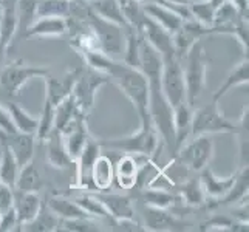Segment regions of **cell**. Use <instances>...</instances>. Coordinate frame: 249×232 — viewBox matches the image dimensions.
Here are the masks:
<instances>
[{
	"label": "cell",
	"instance_id": "1",
	"mask_svg": "<svg viewBox=\"0 0 249 232\" xmlns=\"http://www.w3.org/2000/svg\"><path fill=\"white\" fill-rule=\"evenodd\" d=\"M110 82H113L121 90L127 99L132 102L136 113H138L140 123L149 116V81L145 74L130 65H125L123 61H116L108 76Z\"/></svg>",
	"mask_w": 249,
	"mask_h": 232
},
{
	"label": "cell",
	"instance_id": "2",
	"mask_svg": "<svg viewBox=\"0 0 249 232\" xmlns=\"http://www.w3.org/2000/svg\"><path fill=\"white\" fill-rule=\"evenodd\" d=\"M101 147H107L116 152L124 153H133V155H142L149 160L155 161L160 157V150L164 144H162L161 136L158 135L157 128L153 127L150 118L144 119L140 123V128L136 132L119 136V138H106L99 140Z\"/></svg>",
	"mask_w": 249,
	"mask_h": 232
},
{
	"label": "cell",
	"instance_id": "3",
	"mask_svg": "<svg viewBox=\"0 0 249 232\" xmlns=\"http://www.w3.org/2000/svg\"><path fill=\"white\" fill-rule=\"evenodd\" d=\"M181 64L186 84V101L191 107H195L196 101L200 99L206 89V73H208L209 65L208 54L200 45V42L189 51Z\"/></svg>",
	"mask_w": 249,
	"mask_h": 232
},
{
	"label": "cell",
	"instance_id": "4",
	"mask_svg": "<svg viewBox=\"0 0 249 232\" xmlns=\"http://www.w3.org/2000/svg\"><path fill=\"white\" fill-rule=\"evenodd\" d=\"M85 22H87L90 30L96 36L101 50L111 59H115V61H121L125 45V28L102 19V17L94 14L90 8Z\"/></svg>",
	"mask_w": 249,
	"mask_h": 232
},
{
	"label": "cell",
	"instance_id": "5",
	"mask_svg": "<svg viewBox=\"0 0 249 232\" xmlns=\"http://www.w3.org/2000/svg\"><path fill=\"white\" fill-rule=\"evenodd\" d=\"M215 155V144L211 135H200L189 138L179 147L174 157L191 172H201L209 167Z\"/></svg>",
	"mask_w": 249,
	"mask_h": 232
},
{
	"label": "cell",
	"instance_id": "6",
	"mask_svg": "<svg viewBox=\"0 0 249 232\" xmlns=\"http://www.w3.org/2000/svg\"><path fill=\"white\" fill-rule=\"evenodd\" d=\"M235 123L226 118L218 107L217 101H211L200 108H194L192 115V128L191 138L200 135H213V133H234Z\"/></svg>",
	"mask_w": 249,
	"mask_h": 232
},
{
	"label": "cell",
	"instance_id": "7",
	"mask_svg": "<svg viewBox=\"0 0 249 232\" xmlns=\"http://www.w3.org/2000/svg\"><path fill=\"white\" fill-rule=\"evenodd\" d=\"M50 74L47 67H36L25 64L22 59L6 65L0 71V89L8 96H17L20 90L34 77H42Z\"/></svg>",
	"mask_w": 249,
	"mask_h": 232
},
{
	"label": "cell",
	"instance_id": "8",
	"mask_svg": "<svg viewBox=\"0 0 249 232\" xmlns=\"http://www.w3.org/2000/svg\"><path fill=\"white\" fill-rule=\"evenodd\" d=\"M108 82L110 79L106 74L94 71L85 65L82 67L81 76L78 77V81L74 84L71 96L76 102V107H78V110L84 116H89L94 104H96V96H98L99 89Z\"/></svg>",
	"mask_w": 249,
	"mask_h": 232
},
{
	"label": "cell",
	"instance_id": "9",
	"mask_svg": "<svg viewBox=\"0 0 249 232\" xmlns=\"http://www.w3.org/2000/svg\"><path fill=\"white\" fill-rule=\"evenodd\" d=\"M160 84H161L162 94L166 96L172 107L181 104V102H187L183 64L177 56L162 61Z\"/></svg>",
	"mask_w": 249,
	"mask_h": 232
},
{
	"label": "cell",
	"instance_id": "10",
	"mask_svg": "<svg viewBox=\"0 0 249 232\" xmlns=\"http://www.w3.org/2000/svg\"><path fill=\"white\" fill-rule=\"evenodd\" d=\"M150 162L155 161L142 157V155L124 153L115 164V183L118 187L125 189V191H132V189L138 187L141 172Z\"/></svg>",
	"mask_w": 249,
	"mask_h": 232
},
{
	"label": "cell",
	"instance_id": "11",
	"mask_svg": "<svg viewBox=\"0 0 249 232\" xmlns=\"http://www.w3.org/2000/svg\"><path fill=\"white\" fill-rule=\"evenodd\" d=\"M142 226L149 232H181L191 229V223L181 218L170 209H160L145 206Z\"/></svg>",
	"mask_w": 249,
	"mask_h": 232
},
{
	"label": "cell",
	"instance_id": "12",
	"mask_svg": "<svg viewBox=\"0 0 249 232\" xmlns=\"http://www.w3.org/2000/svg\"><path fill=\"white\" fill-rule=\"evenodd\" d=\"M209 34H211V27L201 25L200 22H196L194 19L184 20L181 23V27L172 34L175 56L179 59V61H183L189 51L198 44L204 36H209Z\"/></svg>",
	"mask_w": 249,
	"mask_h": 232
},
{
	"label": "cell",
	"instance_id": "13",
	"mask_svg": "<svg viewBox=\"0 0 249 232\" xmlns=\"http://www.w3.org/2000/svg\"><path fill=\"white\" fill-rule=\"evenodd\" d=\"M136 30H138L141 33V36L161 54L162 61L175 57L172 34L162 28L161 25H158L153 19H150L149 16H145V14L142 16V19Z\"/></svg>",
	"mask_w": 249,
	"mask_h": 232
},
{
	"label": "cell",
	"instance_id": "14",
	"mask_svg": "<svg viewBox=\"0 0 249 232\" xmlns=\"http://www.w3.org/2000/svg\"><path fill=\"white\" fill-rule=\"evenodd\" d=\"M101 144L98 140L90 138L87 144L84 145V149L81 150L79 157L74 160L76 164V181L74 187L79 191H91L94 192V187L91 184V167L94 160L98 158V155L101 153Z\"/></svg>",
	"mask_w": 249,
	"mask_h": 232
},
{
	"label": "cell",
	"instance_id": "15",
	"mask_svg": "<svg viewBox=\"0 0 249 232\" xmlns=\"http://www.w3.org/2000/svg\"><path fill=\"white\" fill-rule=\"evenodd\" d=\"M82 67L79 68H73V70L67 71L61 77H51L50 74L45 76V98L53 104L54 107L67 99L70 94L73 93L74 84L78 81V77L81 76Z\"/></svg>",
	"mask_w": 249,
	"mask_h": 232
},
{
	"label": "cell",
	"instance_id": "16",
	"mask_svg": "<svg viewBox=\"0 0 249 232\" xmlns=\"http://www.w3.org/2000/svg\"><path fill=\"white\" fill-rule=\"evenodd\" d=\"M68 33V20L67 17L61 16H44L36 17L22 36L23 39L31 37H57Z\"/></svg>",
	"mask_w": 249,
	"mask_h": 232
},
{
	"label": "cell",
	"instance_id": "17",
	"mask_svg": "<svg viewBox=\"0 0 249 232\" xmlns=\"http://www.w3.org/2000/svg\"><path fill=\"white\" fill-rule=\"evenodd\" d=\"M42 206H44V201L39 192H20L13 189V208L16 211L17 221H19V231L22 225L31 221L37 215Z\"/></svg>",
	"mask_w": 249,
	"mask_h": 232
},
{
	"label": "cell",
	"instance_id": "18",
	"mask_svg": "<svg viewBox=\"0 0 249 232\" xmlns=\"http://www.w3.org/2000/svg\"><path fill=\"white\" fill-rule=\"evenodd\" d=\"M98 198L102 201L110 220L119 218H135V201L130 195L113 194V192H98Z\"/></svg>",
	"mask_w": 249,
	"mask_h": 232
},
{
	"label": "cell",
	"instance_id": "19",
	"mask_svg": "<svg viewBox=\"0 0 249 232\" xmlns=\"http://www.w3.org/2000/svg\"><path fill=\"white\" fill-rule=\"evenodd\" d=\"M200 183L201 187L204 191L206 198L211 200V201H218L221 200L223 196H226L228 192L231 191L234 181H235V177H237V172L234 175H229L225 178H220L217 177L213 172L211 170V167H206L200 172Z\"/></svg>",
	"mask_w": 249,
	"mask_h": 232
},
{
	"label": "cell",
	"instance_id": "20",
	"mask_svg": "<svg viewBox=\"0 0 249 232\" xmlns=\"http://www.w3.org/2000/svg\"><path fill=\"white\" fill-rule=\"evenodd\" d=\"M6 143L8 147L11 149L14 158L17 161L19 167L25 166L27 162L34 160V153H36V136L30 133L14 132L6 136V140L2 141Z\"/></svg>",
	"mask_w": 249,
	"mask_h": 232
},
{
	"label": "cell",
	"instance_id": "21",
	"mask_svg": "<svg viewBox=\"0 0 249 232\" xmlns=\"http://www.w3.org/2000/svg\"><path fill=\"white\" fill-rule=\"evenodd\" d=\"M45 144H47V162L51 167L59 170H67L73 167L74 161L68 155L62 135L57 130H54V128L51 130V133L47 136Z\"/></svg>",
	"mask_w": 249,
	"mask_h": 232
},
{
	"label": "cell",
	"instance_id": "22",
	"mask_svg": "<svg viewBox=\"0 0 249 232\" xmlns=\"http://www.w3.org/2000/svg\"><path fill=\"white\" fill-rule=\"evenodd\" d=\"M61 135L64 138V144H65V149H67L68 155H70L71 160L74 161L79 157L84 145L91 138L89 127H87V116H79L76 119V123Z\"/></svg>",
	"mask_w": 249,
	"mask_h": 232
},
{
	"label": "cell",
	"instance_id": "23",
	"mask_svg": "<svg viewBox=\"0 0 249 232\" xmlns=\"http://www.w3.org/2000/svg\"><path fill=\"white\" fill-rule=\"evenodd\" d=\"M91 184L94 192H106L115 183V164L107 155L99 153L91 167Z\"/></svg>",
	"mask_w": 249,
	"mask_h": 232
},
{
	"label": "cell",
	"instance_id": "24",
	"mask_svg": "<svg viewBox=\"0 0 249 232\" xmlns=\"http://www.w3.org/2000/svg\"><path fill=\"white\" fill-rule=\"evenodd\" d=\"M142 11L145 16H149L150 19H153L158 25H161V27L166 31H169L170 34H174L184 22L174 10H170L169 6L157 3V2L142 3Z\"/></svg>",
	"mask_w": 249,
	"mask_h": 232
},
{
	"label": "cell",
	"instance_id": "25",
	"mask_svg": "<svg viewBox=\"0 0 249 232\" xmlns=\"http://www.w3.org/2000/svg\"><path fill=\"white\" fill-rule=\"evenodd\" d=\"M194 108L195 107H191L187 102H181V104L174 107V130H175V150H174V153L181 147L189 138H191Z\"/></svg>",
	"mask_w": 249,
	"mask_h": 232
},
{
	"label": "cell",
	"instance_id": "26",
	"mask_svg": "<svg viewBox=\"0 0 249 232\" xmlns=\"http://www.w3.org/2000/svg\"><path fill=\"white\" fill-rule=\"evenodd\" d=\"M175 192L179 196V203L184 204L186 208L200 209L204 208L206 203H208L200 178H189L183 183H178L175 187Z\"/></svg>",
	"mask_w": 249,
	"mask_h": 232
},
{
	"label": "cell",
	"instance_id": "27",
	"mask_svg": "<svg viewBox=\"0 0 249 232\" xmlns=\"http://www.w3.org/2000/svg\"><path fill=\"white\" fill-rule=\"evenodd\" d=\"M248 82H249V61H248V56H245L242 61H240L237 65H234L232 70L228 73L223 84L215 90V93H213L212 99L220 102V99L225 98L232 89L238 87V85L248 84Z\"/></svg>",
	"mask_w": 249,
	"mask_h": 232
},
{
	"label": "cell",
	"instance_id": "28",
	"mask_svg": "<svg viewBox=\"0 0 249 232\" xmlns=\"http://www.w3.org/2000/svg\"><path fill=\"white\" fill-rule=\"evenodd\" d=\"M45 204H47V208L61 220L89 217L78 203H76L73 198H70V196H65V195H56V194L50 195Z\"/></svg>",
	"mask_w": 249,
	"mask_h": 232
},
{
	"label": "cell",
	"instance_id": "29",
	"mask_svg": "<svg viewBox=\"0 0 249 232\" xmlns=\"http://www.w3.org/2000/svg\"><path fill=\"white\" fill-rule=\"evenodd\" d=\"M17 0H2L0 3V40L8 50L11 40L17 31V13H16Z\"/></svg>",
	"mask_w": 249,
	"mask_h": 232
},
{
	"label": "cell",
	"instance_id": "30",
	"mask_svg": "<svg viewBox=\"0 0 249 232\" xmlns=\"http://www.w3.org/2000/svg\"><path fill=\"white\" fill-rule=\"evenodd\" d=\"M140 200L150 208L172 209L179 203V196L177 192L158 187H142L140 191Z\"/></svg>",
	"mask_w": 249,
	"mask_h": 232
},
{
	"label": "cell",
	"instance_id": "31",
	"mask_svg": "<svg viewBox=\"0 0 249 232\" xmlns=\"http://www.w3.org/2000/svg\"><path fill=\"white\" fill-rule=\"evenodd\" d=\"M85 2H87L90 10L96 16L102 17V19H106L108 22H113L123 28L130 27V25H128L124 19L121 6H119L118 0H85Z\"/></svg>",
	"mask_w": 249,
	"mask_h": 232
},
{
	"label": "cell",
	"instance_id": "32",
	"mask_svg": "<svg viewBox=\"0 0 249 232\" xmlns=\"http://www.w3.org/2000/svg\"><path fill=\"white\" fill-rule=\"evenodd\" d=\"M45 183L44 178L40 177L39 169L34 164V161L27 162L25 166L19 169V174H17V179L14 189L20 192H39L40 189H44Z\"/></svg>",
	"mask_w": 249,
	"mask_h": 232
},
{
	"label": "cell",
	"instance_id": "33",
	"mask_svg": "<svg viewBox=\"0 0 249 232\" xmlns=\"http://www.w3.org/2000/svg\"><path fill=\"white\" fill-rule=\"evenodd\" d=\"M79 116H84V115L78 110L76 102L70 94L67 99L59 102L54 108V130H57L59 133H64L76 123V119Z\"/></svg>",
	"mask_w": 249,
	"mask_h": 232
},
{
	"label": "cell",
	"instance_id": "34",
	"mask_svg": "<svg viewBox=\"0 0 249 232\" xmlns=\"http://www.w3.org/2000/svg\"><path fill=\"white\" fill-rule=\"evenodd\" d=\"M198 231L203 232H248V221L246 220H234L228 215H221V214H215L211 218L203 221Z\"/></svg>",
	"mask_w": 249,
	"mask_h": 232
},
{
	"label": "cell",
	"instance_id": "35",
	"mask_svg": "<svg viewBox=\"0 0 249 232\" xmlns=\"http://www.w3.org/2000/svg\"><path fill=\"white\" fill-rule=\"evenodd\" d=\"M59 223H61V218L56 217L54 214L47 208V204L44 203V206H42V209L39 211L37 215L34 217L31 221L22 225L20 231H28V232H54V231H59Z\"/></svg>",
	"mask_w": 249,
	"mask_h": 232
},
{
	"label": "cell",
	"instance_id": "36",
	"mask_svg": "<svg viewBox=\"0 0 249 232\" xmlns=\"http://www.w3.org/2000/svg\"><path fill=\"white\" fill-rule=\"evenodd\" d=\"M19 164L14 158L11 149L6 143H2V152H0V181L14 189L17 174H19Z\"/></svg>",
	"mask_w": 249,
	"mask_h": 232
},
{
	"label": "cell",
	"instance_id": "37",
	"mask_svg": "<svg viewBox=\"0 0 249 232\" xmlns=\"http://www.w3.org/2000/svg\"><path fill=\"white\" fill-rule=\"evenodd\" d=\"M8 111H10V116L13 119V124L17 132L36 135L37 127H39V116L37 118L33 116L27 110H23L20 106L14 104V102H11V104L8 106Z\"/></svg>",
	"mask_w": 249,
	"mask_h": 232
},
{
	"label": "cell",
	"instance_id": "38",
	"mask_svg": "<svg viewBox=\"0 0 249 232\" xmlns=\"http://www.w3.org/2000/svg\"><path fill=\"white\" fill-rule=\"evenodd\" d=\"M248 125H249V107L248 104L243 107L240 119L235 123V135L237 145H238V164L240 167L248 166ZM238 167V169H240Z\"/></svg>",
	"mask_w": 249,
	"mask_h": 232
},
{
	"label": "cell",
	"instance_id": "39",
	"mask_svg": "<svg viewBox=\"0 0 249 232\" xmlns=\"http://www.w3.org/2000/svg\"><path fill=\"white\" fill-rule=\"evenodd\" d=\"M73 200L81 206L89 217L96 218V220L110 218L108 214H107V209L104 208V204H102V201L98 198L96 194L85 192V194H81L78 196H73Z\"/></svg>",
	"mask_w": 249,
	"mask_h": 232
},
{
	"label": "cell",
	"instance_id": "40",
	"mask_svg": "<svg viewBox=\"0 0 249 232\" xmlns=\"http://www.w3.org/2000/svg\"><path fill=\"white\" fill-rule=\"evenodd\" d=\"M36 8L37 0H17L16 2V13H17V30L22 34L27 31L30 25L36 20Z\"/></svg>",
	"mask_w": 249,
	"mask_h": 232
},
{
	"label": "cell",
	"instance_id": "41",
	"mask_svg": "<svg viewBox=\"0 0 249 232\" xmlns=\"http://www.w3.org/2000/svg\"><path fill=\"white\" fill-rule=\"evenodd\" d=\"M54 106L45 98L44 106H42V111L39 116V127L36 132V141L37 143H45L47 136L51 133V130L54 128Z\"/></svg>",
	"mask_w": 249,
	"mask_h": 232
},
{
	"label": "cell",
	"instance_id": "42",
	"mask_svg": "<svg viewBox=\"0 0 249 232\" xmlns=\"http://www.w3.org/2000/svg\"><path fill=\"white\" fill-rule=\"evenodd\" d=\"M71 10V0H37L36 16H61L68 17Z\"/></svg>",
	"mask_w": 249,
	"mask_h": 232
},
{
	"label": "cell",
	"instance_id": "43",
	"mask_svg": "<svg viewBox=\"0 0 249 232\" xmlns=\"http://www.w3.org/2000/svg\"><path fill=\"white\" fill-rule=\"evenodd\" d=\"M59 231H64V232H101L104 229L99 226L96 218L81 217V218L61 220V223H59Z\"/></svg>",
	"mask_w": 249,
	"mask_h": 232
},
{
	"label": "cell",
	"instance_id": "44",
	"mask_svg": "<svg viewBox=\"0 0 249 232\" xmlns=\"http://www.w3.org/2000/svg\"><path fill=\"white\" fill-rule=\"evenodd\" d=\"M189 10H191L192 19L200 22L206 27H212L213 23V13L215 8L212 6L209 0H198V2H191L189 3Z\"/></svg>",
	"mask_w": 249,
	"mask_h": 232
},
{
	"label": "cell",
	"instance_id": "45",
	"mask_svg": "<svg viewBox=\"0 0 249 232\" xmlns=\"http://www.w3.org/2000/svg\"><path fill=\"white\" fill-rule=\"evenodd\" d=\"M111 221V231L118 232H142L145 231L142 223L136 221L135 218H119V220H110Z\"/></svg>",
	"mask_w": 249,
	"mask_h": 232
},
{
	"label": "cell",
	"instance_id": "46",
	"mask_svg": "<svg viewBox=\"0 0 249 232\" xmlns=\"http://www.w3.org/2000/svg\"><path fill=\"white\" fill-rule=\"evenodd\" d=\"M10 231H19V221H17V215L13 206L6 211L0 212V232Z\"/></svg>",
	"mask_w": 249,
	"mask_h": 232
},
{
	"label": "cell",
	"instance_id": "47",
	"mask_svg": "<svg viewBox=\"0 0 249 232\" xmlns=\"http://www.w3.org/2000/svg\"><path fill=\"white\" fill-rule=\"evenodd\" d=\"M0 130L5 132L6 135L17 132L13 124V119L10 116V111H8V108H5L2 104H0Z\"/></svg>",
	"mask_w": 249,
	"mask_h": 232
},
{
	"label": "cell",
	"instance_id": "48",
	"mask_svg": "<svg viewBox=\"0 0 249 232\" xmlns=\"http://www.w3.org/2000/svg\"><path fill=\"white\" fill-rule=\"evenodd\" d=\"M13 206V189L0 181V212Z\"/></svg>",
	"mask_w": 249,
	"mask_h": 232
},
{
	"label": "cell",
	"instance_id": "49",
	"mask_svg": "<svg viewBox=\"0 0 249 232\" xmlns=\"http://www.w3.org/2000/svg\"><path fill=\"white\" fill-rule=\"evenodd\" d=\"M209 2L212 3V6H213V8H217V6H220L221 3L228 2V0H209Z\"/></svg>",
	"mask_w": 249,
	"mask_h": 232
},
{
	"label": "cell",
	"instance_id": "50",
	"mask_svg": "<svg viewBox=\"0 0 249 232\" xmlns=\"http://www.w3.org/2000/svg\"><path fill=\"white\" fill-rule=\"evenodd\" d=\"M6 136H8V135H6L5 132H2V130H0V143H2V141H5V140H6Z\"/></svg>",
	"mask_w": 249,
	"mask_h": 232
}]
</instances>
